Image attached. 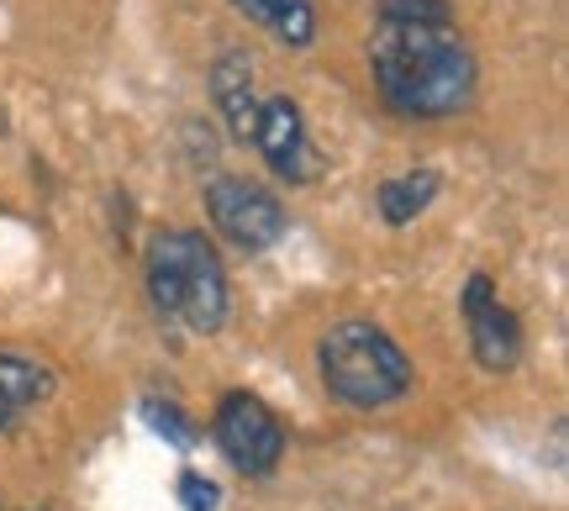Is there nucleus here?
Here are the masks:
<instances>
[{
	"mask_svg": "<svg viewBox=\"0 0 569 511\" xmlns=\"http://www.w3.org/2000/svg\"><path fill=\"white\" fill-rule=\"evenodd\" d=\"M369 69L401 117H453L475 96V53L448 21H380Z\"/></svg>",
	"mask_w": 569,
	"mask_h": 511,
	"instance_id": "f257e3e1",
	"label": "nucleus"
},
{
	"mask_svg": "<svg viewBox=\"0 0 569 511\" xmlns=\"http://www.w3.org/2000/svg\"><path fill=\"white\" fill-rule=\"evenodd\" d=\"M148 295L163 317L190 332H217L227 322V274L201 232H153L148 243Z\"/></svg>",
	"mask_w": 569,
	"mask_h": 511,
	"instance_id": "f03ea898",
	"label": "nucleus"
},
{
	"mask_svg": "<svg viewBox=\"0 0 569 511\" xmlns=\"http://www.w3.org/2000/svg\"><path fill=\"white\" fill-rule=\"evenodd\" d=\"M322 385L343 407L375 411L411 390V364L396 348V338L380 332L375 322H343L322 338Z\"/></svg>",
	"mask_w": 569,
	"mask_h": 511,
	"instance_id": "7ed1b4c3",
	"label": "nucleus"
},
{
	"mask_svg": "<svg viewBox=\"0 0 569 511\" xmlns=\"http://www.w3.org/2000/svg\"><path fill=\"white\" fill-rule=\"evenodd\" d=\"M206 211H211V222L227 243L248 248V253H264L269 243L284 238V206L264 184L238 180V174H217L206 184Z\"/></svg>",
	"mask_w": 569,
	"mask_h": 511,
	"instance_id": "20e7f679",
	"label": "nucleus"
},
{
	"mask_svg": "<svg viewBox=\"0 0 569 511\" xmlns=\"http://www.w3.org/2000/svg\"><path fill=\"white\" fill-rule=\"evenodd\" d=\"M211 428H217L222 453L243 474H269L274 464H280L284 428H280V417H274L259 395H248V390L222 395V407H217V422H211Z\"/></svg>",
	"mask_w": 569,
	"mask_h": 511,
	"instance_id": "39448f33",
	"label": "nucleus"
},
{
	"mask_svg": "<svg viewBox=\"0 0 569 511\" xmlns=\"http://www.w3.org/2000/svg\"><path fill=\"white\" fill-rule=\"evenodd\" d=\"M459 307H465L469 348H475L480 369H490V374H507V369L522 359V328H517V317L496 301L490 274H475V280H469L465 295H459Z\"/></svg>",
	"mask_w": 569,
	"mask_h": 511,
	"instance_id": "423d86ee",
	"label": "nucleus"
},
{
	"mask_svg": "<svg viewBox=\"0 0 569 511\" xmlns=\"http://www.w3.org/2000/svg\"><path fill=\"white\" fill-rule=\"evenodd\" d=\"M253 143H259V153L269 159V169L280 174V180H311V169H317V159H311V143H306V117L296 101H284V96H274V101L259 106V122H253Z\"/></svg>",
	"mask_w": 569,
	"mask_h": 511,
	"instance_id": "0eeeda50",
	"label": "nucleus"
},
{
	"mask_svg": "<svg viewBox=\"0 0 569 511\" xmlns=\"http://www.w3.org/2000/svg\"><path fill=\"white\" fill-rule=\"evenodd\" d=\"M211 96H217V106H222L232 138H238V143H253L259 101H253V69H248V59L227 53V59L211 63Z\"/></svg>",
	"mask_w": 569,
	"mask_h": 511,
	"instance_id": "6e6552de",
	"label": "nucleus"
},
{
	"mask_svg": "<svg viewBox=\"0 0 569 511\" xmlns=\"http://www.w3.org/2000/svg\"><path fill=\"white\" fill-rule=\"evenodd\" d=\"M53 395V369L27 353H0V428H11L27 407Z\"/></svg>",
	"mask_w": 569,
	"mask_h": 511,
	"instance_id": "1a4fd4ad",
	"label": "nucleus"
},
{
	"mask_svg": "<svg viewBox=\"0 0 569 511\" xmlns=\"http://www.w3.org/2000/svg\"><path fill=\"white\" fill-rule=\"evenodd\" d=\"M432 196H438V169H407V174H390V180H380L375 206H380L386 227H407V222H417V217H422L427 206H432Z\"/></svg>",
	"mask_w": 569,
	"mask_h": 511,
	"instance_id": "9d476101",
	"label": "nucleus"
},
{
	"mask_svg": "<svg viewBox=\"0 0 569 511\" xmlns=\"http://www.w3.org/2000/svg\"><path fill=\"white\" fill-rule=\"evenodd\" d=\"M248 21H259L269 27L284 48H311L317 38V11H311V0H232Z\"/></svg>",
	"mask_w": 569,
	"mask_h": 511,
	"instance_id": "9b49d317",
	"label": "nucleus"
},
{
	"mask_svg": "<svg viewBox=\"0 0 569 511\" xmlns=\"http://www.w3.org/2000/svg\"><path fill=\"white\" fill-rule=\"evenodd\" d=\"M142 417H148V422H153V432H159V438H169L174 449H196V443H201V432L190 428V417H184V411L159 407V401H142Z\"/></svg>",
	"mask_w": 569,
	"mask_h": 511,
	"instance_id": "f8f14e48",
	"label": "nucleus"
},
{
	"mask_svg": "<svg viewBox=\"0 0 569 511\" xmlns=\"http://www.w3.org/2000/svg\"><path fill=\"white\" fill-rule=\"evenodd\" d=\"M380 21H448V0H380Z\"/></svg>",
	"mask_w": 569,
	"mask_h": 511,
	"instance_id": "ddd939ff",
	"label": "nucleus"
},
{
	"mask_svg": "<svg viewBox=\"0 0 569 511\" xmlns=\"http://www.w3.org/2000/svg\"><path fill=\"white\" fill-rule=\"evenodd\" d=\"M222 501V491L206 480V474H180V507L184 511H211Z\"/></svg>",
	"mask_w": 569,
	"mask_h": 511,
	"instance_id": "4468645a",
	"label": "nucleus"
}]
</instances>
